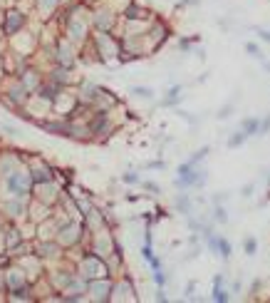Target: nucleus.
Wrapping results in <instances>:
<instances>
[{"instance_id":"obj_1","label":"nucleus","mask_w":270,"mask_h":303,"mask_svg":"<svg viewBox=\"0 0 270 303\" xmlns=\"http://www.w3.org/2000/svg\"><path fill=\"white\" fill-rule=\"evenodd\" d=\"M218 246H221V251H223V254H221V256H226V258H228V254H230V246H228V243H226V241H221V243H218Z\"/></svg>"},{"instance_id":"obj_2","label":"nucleus","mask_w":270,"mask_h":303,"mask_svg":"<svg viewBox=\"0 0 270 303\" xmlns=\"http://www.w3.org/2000/svg\"><path fill=\"white\" fill-rule=\"evenodd\" d=\"M134 92H137V94H141V97H151V89H141V87H137Z\"/></svg>"},{"instance_id":"obj_3","label":"nucleus","mask_w":270,"mask_h":303,"mask_svg":"<svg viewBox=\"0 0 270 303\" xmlns=\"http://www.w3.org/2000/svg\"><path fill=\"white\" fill-rule=\"evenodd\" d=\"M243 127H245V129H248V132H253V129H255V127H258V122H255V119H250V122H245V124H243Z\"/></svg>"},{"instance_id":"obj_4","label":"nucleus","mask_w":270,"mask_h":303,"mask_svg":"<svg viewBox=\"0 0 270 303\" xmlns=\"http://www.w3.org/2000/svg\"><path fill=\"white\" fill-rule=\"evenodd\" d=\"M15 25H17V17H10V23H8V30H15Z\"/></svg>"}]
</instances>
